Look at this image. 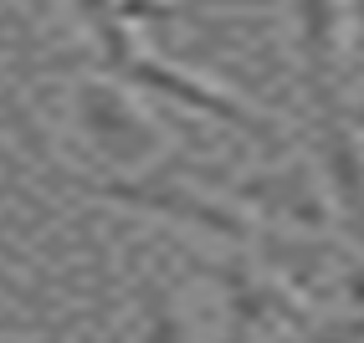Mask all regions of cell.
<instances>
[{
	"label": "cell",
	"instance_id": "obj_1",
	"mask_svg": "<svg viewBox=\"0 0 364 343\" xmlns=\"http://www.w3.org/2000/svg\"><path fill=\"white\" fill-rule=\"evenodd\" d=\"M108 195H118V200H134V205L169 210V215H185V220H196V226H210V231H221V236H241V226H236L226 210H215V205L196 200V195H180V190H159V185H113Z\"/></svg>",
	"mask_w": 364,
	"mask_h": 343
},
{
	"label": "cell",
	"instance_id": "obj_2",
	"mask_svg": "<svg viewBox=\"0 0 364 343\" xmlns=\"http://www.w3.org/2000/svg\"><path fill=\"white\" fill-rule=\"evenodd\" d=\"M134 77H139V82H149V87H159V92H175V97H185L190 108H200V113H215V118H226V124H236V129H262L252 113H241L236 103H226V97L205 92L200 82L180 77V72H159V67H149V62H134Z\"/></svg>",
	"mask_w": 364,
	"mask_h": 343
},
{
	"label": "cell",
	"instance_id": "obj_3",
	"mask_svg": "<svg viewBox=\"0 0 364 343\" xmlns=\"http://www.w3.org/2000/svg\"><path fill=\"white\" fill-rule=\"evenodd\" d=\"M144 317H149V343H180V323L154 287H144Z\"/></svg>",
	"mask_w": 364,
	"mask_h": 343
},
{
	"label": "cell",
	"instance_id": "obj_4",
	"mask_svg": "<svg viewBox=\"0 0 364 343\" xmlns=\"http://www.w3.org/2000/svg\"><path fill=\"white\" fill-rule=\"evenodd\" d=\"M359 6H364V0H359Z\"/></svg>",
	"mask_w": 364,
	"mask_h": 343
}]
</instances>
